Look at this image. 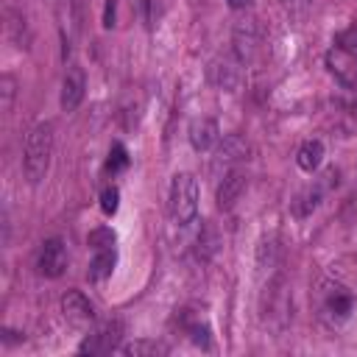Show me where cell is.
<instances>
[{
    "instance_id": "obj_1",
    "label": "cell",
    "mask_w": 357,
    "mask_h": 357,
    "mask_svg": "<svg viewBox=\"0 0 357 357\" xmlns=\"http://www.w3.org/2000/svg\"><path fill=\"white\" fill-rule=\"evenodd\" d=\"M50 153H53V123H36L25 139V153H22V170L31 184H39L50 167Z\"/></svg>"
},
{
    "instance_id": "obj_2",
    "label": "cell",
    "mask_w": 357,
    "mask_h": 357,
    "mask_svg": "<svg viewBox=\"0 0 357 357\" xmlns=\"http://www.w3.org/2000/svg\"><path fill=\"white\" fill-rule=\"evenodd\" d=\"M170 218L176 226H190L198 215V184L190 173H176L170 181Z\"/></svg>"
},
{
    "instance_id": "obj_3",
    "label": "cell",
    "mask_w": 357,
    "mask_h": 357,
    "mask_svg": "<svg viewBox=\"0 0 357 357\" xmlns=\"http://www.w3.org/2000/svg\"><path fill=\"white\" fill-rule=\"evenodd\" d=\"M120 337H123V321L120 318H109V321H103L100 326H95L84 337L78 351L81 354H106V351L120 349Z\"/></svg>"
},
{
    "instance_id": "obj_4",
    "label": "cell",
    "mask_w": 357,
    "mask_h": 357,
    "mask_svg": "<svg viewBox=\"0 0 357 357\" xmlns=\"http://www.w3.org/2000/svg\"><path fill=\"white\" fill-rule=\"evenodd\" d=\"M36 268H39V273L47 276V279H59V276L64 273V268H67V245H64L61 237H50V240L42 243Z\"/></svg>"
},
{
    "instance_id": "obj_5",
    "label": "cell",
    "mask_w": 357,
    "mask_h": 357,
    "mask_svg": "<svg viewBox=\"0 0 357 357\" xmlns=\"http://www.w3.org/2000/svg\"><path fill=\"white\" fill-rule=\"evenodd\" d=\"M326 67L329 73L349 89H357V53L346 50V47H329L326 50Z\"/></svg>"
},
{
    "instance_id": "obj_6",
    "label": "cell",
    "mask_w": 357,
    "mask_h": 357,
    "mask_svg": "<svg viewBox=\"0 0 357 357\" xmlns=\"http://www.w3.org/2000/svg\"><path fill=\"white\" fill-rule=\"evenodd\" d=\"M61 312H64V318H67L73 326H86V324H92V318H95V310H92L89 298H86L84 293H78V290H70V293L61 298Z\"/></svg>"
},
{
    "instance_id": "obj_7",
    "label": "cell",
    "mask_w": 357,
    "mask_h": 357,
    "mask_svg": "<svg viewBox=\"0 0 357 357\" xmlns=\"http://www.w3.org/2000/svg\"><path fill=\"white\" fill-rule=\"evenodd\" d=\"M84 89H86L84 70L70 67V70L64 73V81H61V109H64V112H75L78 103L84 100Z\"/></svg>"
},
{
    "instance_id": "obj_8",
    "label": "cell",
    "mask_w": 357,
    "mask_h": 357,
    "mask_svg": "<svg viewBox=\"0 0 357 357\" xmlns=\"http://www.w3.org/2000/svg\"><path fill=\"white\" fill-rule=\"evenodd\" d=\"M245 181H248V178H245V173H243L240 167L226 170L223 181H220V187H218V206H220V209H229V206L243 195Z\"/></svg>"
},
{
    "instance_id": "obj_9",
    "label": "cell",
    "mask_w": 357,
    "mask_h": 357,
    "mask_svg": "<svg viewBox=\"0 0 357 357\" xmlns=\"http://www.w3.org/2000/svg\"><path fill=\"white\" fill-rule=\"evenodd\" d=\"M218 137H220V131H218V123L215 120H209V117L192 120V126H190V142H192L195 151H209L218 142Z\"/></svg>"
},
{
    "instance_id": "obj_10",
    "label": "cell",
    "mask_w": 357,
    "mask_h": 357,
    "mask_svg": "<svg viewBox=\"0 0 357 357\" xmlns=\"http://www.w3.org/2000/svg\"><path fill=\"white\" fill-rule=\"evenodd\" d=\"M296 162H298V167H301L304 173L318 170L321 162H324V142H321V139H307V142L298 148Z\"/></svg>"
},
{
    "instance_id": "obj_11",
    "label": "cell",
    "mask_w": 357,
    "mask_h": 357,
    "mask_svg": "<svg viewBox=\"0 0 357 357\" xmlns=\"http://www.w3.org/2000/svg\"><path fill=\"white\" fill-rule=\"evenodd\" d=\"M114 262H117V254H114V248H103V251H95V257H92V262H89V271H86L89 282H103L106 276H112V271H114Z\"/></svg>"
},
{
    "instance_id": "obj_12",
    "label": "cell",
    "mask_w": 357,
    "mask_h": 357,
    "mask_svg": "<svg viewBox=\"0 0 357 357\" xmlns=\"http://www.w3.org/2000/svg\"><path fill=\"white\" fill-rule=\"evenodd\" d=\"M120 354H128V357H156V354H167V346L159 343V340H134V343H126L120 346Z\"/></svg>"
},
{
    "instance_id": "obj_13",
    "label": "cell",
    "mask_w": 357,
    "mask_h": 357,
    "mask_svg": "<svg viewBox=\"0 0 357 357\" xmlns=\"http://www.w3.org/2000/svg\"><path fill=\"white\" fill-rule=\"evenodd\" d=\"M86 243H89V248H92V251L114 248V231H112V229H106V226H98V229H92V231H89Z\"/></svg>"
},
{
    "instance_id": "obj_14",
    "label": "cell",
    "mask_w": 357,
    "mask_h": 357,
    "mask_svg": "<svg viewBox=\"0 0 357 357\" xmlns=\"http://www.w3.org/2000/svg\"><path fill=\"white\" fill-rule=\"evenodd\" d=\"M329 312L332 315H337V318H346L349 312H351V296L349 293H340V290H335V296H329Z\"/></svg>"
},
{
    "instance_id": "obj_15",
    "label": "cell",
    "mask_w": 357,
    "mask_h": 357,
    "mask_svg": "<svg viewBox=\"0 0 357 357\" xmlns=\"http://www.w3.org/2000/svg\"><path fill=\"white\" fill-rule=\"evenodd\" d=\"M126 165H128V153H126V148H123V145H112L109 159H106V170H109V173H117V170H123Z\"/></svg>"
},
{
    "instance_id": "obj_16",
    "label": "cell",
    "mask_w": 357,
    "mask_h": 357,
    "mask_svg": "<svg viewBox=\"0 0 357 357\" xmlns=\"http://www.w3.org/2000/svg\"><path fill=\"white\" fill-rule=\"evenodd\" d=\"M117 206H120V192H117V187H106V190L100 192V209H103V215H114Z\"/></svg>"
},
{
    "instance_id": "obj_17",
    "label": "cell",
    "mask_w": 357,
    "mask_h": 357,
    "mask_svg": "<svg viewBox=\"0 0 357 357\" xmlns=\"http://www.w3.org/2000/svg\"><path fill=\"white\" fill-rule=\"evenodd\" d=\"M114 8H117V0H106V8H103V28H112V25H114Z\"/></svg>"
},
{
    "instance_id": "obj_18",
    "label": "cell",
    "mask_w": 357,
    "mask_h": 357,
    "mask_svg": "<svg viewBox=\"0 0 357 357\" xmlns=\"http://www.w3.org/2000/svg\"><path fill=\"white\" fill-rule=\"evenodd\" d=\"M192 340H195L198 346H206V343H209V329H206V326H195V329H192Z\"/></svg>"
},
{
    "instance_id": "obj_19",
    "label": "cell",
    "mask_w": 357,
    "mask_h": 357,
    "mask_svg": "<svg viewBox=\"0 0 357 357\" xmlns=\"http://www.w3.org/2000/svg\"><path fill=\"white\" fill-rule=\"evenodd\" d=\"M229 3V8H234V11H240V8H248L251 6V0H226Z\"/></svg>"
},
{
    "instance_id": "obj_20",
    "label": "cell",
    "mask_w": 357,
    "mask_h": 357,
    "mask_svg": "<svg viewBox=\"0 0 357 357\" xmlns=\"http://www.w3.org/2000/svg\"><path fill=\"white\" fill-rule=\"evenodd\" d=\"M284 3H287V6H307L310 0H284Z\"/></svg>"
}]
</instances>
